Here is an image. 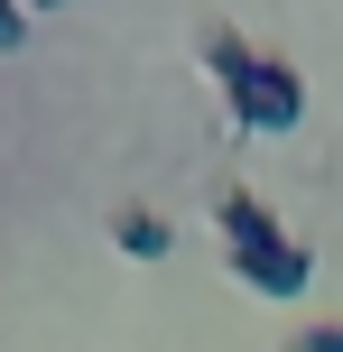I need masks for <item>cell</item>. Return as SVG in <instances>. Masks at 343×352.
Segmentation results:
<instances>
[{"instance_id":"cell-3","label":"cell","mask_w":343,"mask_h":352,"mask_svg":"<svg viewBox=\"0 0 343 352\" xmlns=\"http://www.w3.org/2000/svg\"><path fill=\"white\" fill-rule=\"evenodd\" d=\"M111 241H121L130 260H167V250H177V232H167V213H148V204H121V213H111Z\"/></svg>"},{"instance_id":"cell-2","label":"cell","mask_w":343,"mask_h":352,"mask_svg":"<svg viewBox=\"0 0 343 352\" xmlns=\"http://www.w3.org/2000/svg\"><path fill=\"white\" fill-rule=\"evenodd\" d=\"M214 223H223V260H232L241 287H260V297H307L316 250L297 241V232H278V213L260 204L251 186H223L214 195Z\"/></svg>"},{"instance_id":"cell-6","label":"cell","mask_w":343,"mask_h":352,"mask_svg":"<svg viewBox=\"0 0 343 352\" xmlns=\"http://www.w3.org/2000/svg\"><path fill=\"white\" fill-rule=\"evenodd\" d=\"M28 10H56V0H28Z\"/></svg>"},{"instance_id":"cell-4","label":"cell","mask_w":343,"mask_h":352,"mask_svg":"<svg viewBox=\"0 0 343 352\" xmlns=\"http://www.w3.org/2000/svg\"><path fill=\"white\" fill-rule=\"evenodd\" d=\"M28 47V0H0V56Z\"/></svg>"},{"instance_id":"cell-5","label":"cell","mask_w":343,"mask_h":352,"mask_svg":"<svg viewBox=\"0 0 343 352\" xmlns=\"http://www.w3.org/2000/svg\"><path fill=\"white\" fill-rule=\"evenodd\" d=\"M288 352H343V324H307V334H288Z\"/></svg>"},{"instance_id":"cell-1","label":"cell","mask_w":343,"mask_h":352,"mask_svg":"<svg viewBox=\"0 0 343 352\" xmlns=\"http://www.w3.org/2000/svg\"><path fill=\"white\" fill-rule=\"evenodd\" d=\"M204 65H214V84H223V102H232L241 130H297V121H307V74H297L288 56L251 47L232 19L204 28Z\"/></svg>"}]
</instances>
